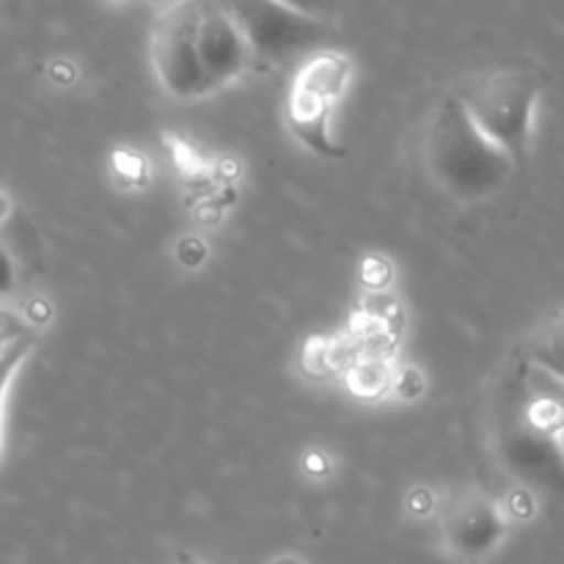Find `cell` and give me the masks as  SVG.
I'll use <instances>...</instances> for the list:
<instances>
[{
  "instance_id": "cell-1",
  "label": "cell",
  "mask_w": 564,
  "mask_h": 564,
  "mask_svg": "<svg viewBox=\"0 0 564 564\" xmlns=\"http://www.w3.org/2000/svg\"><path fill=\"white\" fill-rule=\"evenodd\" d=\"M424 165L435 185L460 204H479L499 196L521 171L516 160L490 141L455 94L433 108L424 130Z\"/></svg>"
},
{
  "instance_id": "cell-2",
  "label": "cell",
  "mask_w": 564,
  "mask_h": 564,
  "mask_svg": "<svg viewBox=\"0 0 564 564\" xmlns=\"http://www.w3.org/2000/svg\"><path fill=\"white\" fill-rule=\"evenodd\" d=\"M521 397L510 405L499 427V460L523 485L564 494L562 389L554 378L532 367Z\"/></svg>"
},
{
  "instance_id": "cell-3",
  "label": "cell",
  "mask_w": 564,
  "mask_h": 564,
  "mask_svg": "<svg viewBox=\"0 0 564 564\" xmlns=\"http://www.w3.org/2000/svg\"><path fill=\"white\" fill-rule=\"evenodd\" d=\"M543 91L545 75L538 66L507 64L466 77L452 94L460 99L474 124L523 169L532 152L534 116Z\"/></svg>"
},
{
  "instance_id": "cell-4",
  "label": "cell",
  "mask_w": 564,
  "mask_h": 564,
  "mask_svg": "<svg viewBox=\"0 0 564 564\" xmlns=\"http://www.w3.org/2000/svg\"><path fill=\"white\" fill-rule=\"evenodd\" d=\"M240 31L253 72H279L330 47L334 20L306 14L284 0H215Z\"/></svg>"
},
{
  "instance_id": "cell-5",
  "label": "cell",
  "mask_w": 564,
  "mask_h": 564,
  "mask_svg": "<svg viewBox=\"0 0 564 564\" xmlns=\"http://www.w3.org/2000/svg\"><path fill=\"white\" fill-rule=\"evenodd\" d=\"M352 80V61L334 47H323L297 64L286 99V124L292 135L323 158H341L339 138L334 132L336 108L345 99Z\"/></svg>"
},
{
  "instance_id": "cell-6",
  "label": "cell",
  "mask_w": 564,
  "mask_h": 564,
  "mask_svg": "<svg viewBox=\"0 0 564 564\" xmlns=\"http://www.w3.org/2000/svg\"><path fill=\"white\" fill-rule=\"evenodd\" d=\"M196 31L198 0H174L160 11L149 36V61L154 75L160 86L182 102L215 94L198 58Z\"/></svg>"
},
{
  "instance_id": "cell-7",
  "label": "cell",
  "mask_w": 564,
  "mask_h": 564,
  "mask_svg": "<svg viewBox=\"0 0 564 564\" xmlns=\"http://www.w3.org/2000/svg\"><path fill=\"white\" fill-rule=\"evenodd\" d=\"M196 44L213 91L231 86L253 72L251 53H248L240 31L215 0H198Z\"/></svg>"
},
{
  "instance_id": "cell-8",
  "label": "cell",
  "mask_w": 564,
  "mask_h": 564,
  "mask_svg": "<svg viewBox=\"0 0 564 564\" xmlns=\"http://www.w3.org/2000/svg\"><path fill=\"white\" fill-rule=\"evenodd\" d=\"M507 521L499 505L482 494H466L452 501L444 518V538L452 554L463 560H485L505 540Z\"/></svg>"
},
{
  "instance_id": "cell-9",
  "label": "cell",
  "mask_w": 564,
  "mask_h": 564,
  "mask_svg": "<svg viewBox=\"0 0 564 564\" xmlns=\"http://www.w3.org/2000/svg\"><path fill=\"white\" fill-rule=\"evenodd\" d=\"M394 372L389 358L383 356H361L347 367L345 383L347 389L364 400H380L391 391L394 386Z\"/></svg>"
},
{
  "instance_id": "cell-10",
  "label": "cell",
  "mask_w": 564,
  "mask_h": 564,
  "mask_svg": "<svg viewBox=\"0 0 564 564\" xmlns=\"http://www.w3.org/2000/svg\"><path fill=\"white\" fill-rule=\"evenodd\" d=\"M529 364L532 367H554L564 364V308L545 319L529 341Z\"/></svg>"
},
{
  "instance_id": "cell-11",
  "label": "cell",
  "mask_w": 564,
  "mask_h": 564,
  "mask_svg": "<svg viewBox=\"0 0 564 564\" xmlns=\"http://www.w3.org/2000/svg\"><path fill=\"white\" fill-rule=\"evenodd\" d=\"M33 345H36V330L31 328L0 350V427H3V408H6V397H9V389H11V380H14V375L20 372L25 358L31 356ZM0 444H3V435H0Z\"/></svg>"
},
{
  "instance_id": "cell-12",
  "label": "cell",
  "mask_w": 564,
  "mask_h": 564,
  "mask_svg": "<svg viewBox=\"0 0 564 564\" xmlns=\"http://www.w3.org/2000/svg\"><path fill=\"white\" fill-rule=\"evenodd\" d=\"M284 3L295 6L306 14L323 17V20H336V0H284Z\"/></svg>"
},
{
  "instance_id": "cell-13",
  "label": "cell",
  "mask_w": 564,
  "mask_h": 564,
  "mask_svg": "<svg viewBox=\"0 0 564 564\" xmlns=\"http://www.w3.org/2000/svg\"><path fill=\"white\" fill-rule=\"evenodd\" d=\"M17 286V268H14V259L11 253L0 246V297L11 295Z\"/></svg>"
},
{
  "instance_id": "cell-14",
  "label": "cell",
  "mask_w": 564,
  "mask_h": 564,
  "mask_svg": "<svg viewBox=\"0 0 564 564\" xmlns=\"http://www.w3.org/2000/svg\"><path fill=\"white\" fill-rule=\"evenodd\" d=\"M540 372H545L549 378H554L556 383L564 386V364H554V367H538Z\"/></svg>"
},
{
  "instance_id": "cell-15",
  "label": "cell",
  "mask_w": 564,
  "mask_h": 564,
  "mask_svg": "<svg viewBox=\"0 0 564 564\" xmlns=\"http://www.w3.org/2000/svg\"><path fill=\"white\" fill-rule=\"evenodd\" d=\"M560 389H562V402H564V386L560 383ZM562 444H564V422H562Z\"/></svg>"
}]
</instances>
